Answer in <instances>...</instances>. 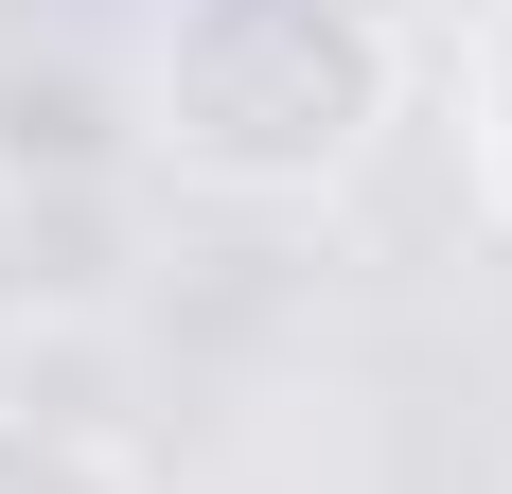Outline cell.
<instances>
[{"instance_id":"obj_6","label":"cell","mask_w":512,"mask_h":494,"mask_svg":"<svg viewBox=\"0 0 512 494\" xmlns=\"http://www.w3.org/2000/svg\"><path fill=\"white\" fill-rule=\"evenodd\" d=\"M18 353H36V300H18V265H0V371H18Z\"/></svg>"},{"instance_id":"obj_5","label":"cell","mask_w":512,"mask_h":494,"mask_svg":"<svg viewBox=\"0 0 512 494\" xmlns=\"http://www.w3.org/2000/svg\"><path fill=\"white\" fill-rule=\"evenodd\" d=\"M336 18H371L389 53H424V36H442V0H336Z\"/></svg>"},{"instance_id":"obj_2","label":"cell","mask_w":512,"mask_h":494,"mask_svg":"<svg viewBox=\"0 0 512 494\" xmlns=\"http://www.w3.org/2000/svg\"><path fill=\"white\" fill-rule=\"evenodd\" d=\"M0 195H142V89L106 53H0Z\"/></svg>"},{"instance_id":"obj_4","label":"cell","mask_w":512,"mask_h":494,"mask_svg":"<svg viewBox=\"0 0 512 494\" xmlns=\"http://www.w3.org/2000/svg\"><path fill=\"white\" fill-rule=\"evenodd\" d=\"M477 195L512 230V0H477Z\"/></svg>"},{"instance_id":"obj_3","label":"cell","mask_w":512,"mask_h":494,"mask_svg":"<svg viewBox=\"0 0 512 494\" xmlns=\"http://www.w3.org/2000/svg\"><path fill=\"white\" fill-rule=\"evenodd\" d=\"M0 494H142L106 406H0Z\"/></svg>"},{"instance_id":"obj_1","label":"cell","mask_w":512,"mask_h":494,"mask_svg":"<svg viewBox=\"0 0 512 494\" xmlns=\"http://www.w3.org/2000/svg\"><path fill=\"white\" fill-rule=\"evenodd\" d=\"M407 71L424 53H389L336 0H177L142 53V177L212 212H301L407 124Z\"/></svg>"}]
</instances>
